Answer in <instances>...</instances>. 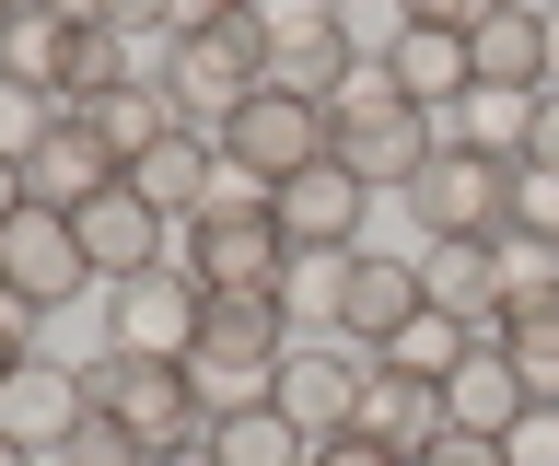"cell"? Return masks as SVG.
<instances>
[{"label":"cell","mask_w":559,"mask_h":466,"mask_svg":"<svg viewBox=\"0 0 559 466\" xmlns=\"http://www.w3.org/2000/svg\"><path fill=\"white\" fill-rule=\"evenodd\" d=\"M12 211H24V164H0V222H12Z\"/></svg>","instance_id":"bcb514c9"},{"label":"cell","mask_w":559,"mask_h":466,"mask_svg":"<svg viewBox=\"0 0 559 466\" xmlns=\"http://www.w3.org/2000/svg\"><path fill=\"white\" fill-rule=\"evenodd\" d=\"M280 315H292V338H338V256H292L280 268Z\"/></svg>","instance_id":"f1b7e54d"},{"label":"cell","mask_w":559,"mask_h":466,"mask_svg":"<svg viewBox=\"0 0 559 466\" xmlns=\"http://www.w3.org/2000/svg\"><path fill=\"white\" fill-rule=\"evenodd\" d=\"M199 350L210 361H280V350H292L280 291H210V303H199Z\"/></svg>","instance_id":"44dd1931"},{"label":"cell","mask_w":559,"mask_h":466,"mask_svg":"<svg viewBox=\"0 0 559 466\" xmlns=\"http://www.w3.org/2000/svg\"><path fill=\"white\" fill-rule=\"evenodd\" d=\"M419 303L454 315L466 338H501V256L489 246H419Z\"/></svg>","instance_id":"e0dca14e"},{"label":"cell","mask_w":559,"mask_h":466,"mask_svg":"<svg viewBox=\"0 0 559 466\" xmlns=\"http://www.w3.org/2000/svg\"><path fill=\"white\" fill-rule=\"evenodd\" d=\"M222 12H245V0H175V24H222Z\"/></svg>","instance_id":"ee69618b"},{"label":"cell","mask_w":559,"mask_h":466,"mask_svg":"<svg viewBox=\"0 0 559 466\" xmlns=\"http://www.w3.org/2000/svg\"><path fill=\"white\" fill-rule=\"evenodd\" d=\"M326 152H338L349 176L373 187V199H396V187H408L419 164L443 152V117H431V106H408V94H396V82L361 59V71L338 82V106H326Z\"/></svg>","instance_id":"6da1fadb"},{"label":"cell","mask_w":559,"mask_h":466,"mask_svg":"<svg viewBox=\"0 0 559 466\" xmlns=\"http://www.w3.org/2000/svg\"><path fill=\"white\" fill-rule=\"evenodd\" d=\"M304 466H408V455H396V443H373V431H326Z\"/></svg>","instance_id":"f35d334b"},{"label":"cell","mask_w":559,"mask_h":466,"mask_svg":"<svg viewBox=\"0 0 559 466\" xmlns=\"http://www.w3.org/2000/svg\"><path fill=\"white\" fill-rule=\"evenodd\" d=\"M0 466H47V455H35V443H12V431H0Z\"/></svg>","instance_id":"7dc6e473"},{"label":"cell","mask_w":559,"mask_h":466,"mask_svg":"<svg viewBox=\"0 0 559 466\" xmlns=\"http://www.w3.org/2000/svg\"><path fill=\"white\" fill-rule=\"evenodd\" d=\"M82 117H94V141L117 152V164H140L164 129H187V117H175V94H164V71H140V82H117V94H94Z\"/></svg>","instance_id":"cb8c5ba5"},{"label":"cell","mask_w":559,"mask_h":466,"mask_svg":"<svg viewBox=\"0 0 559 466\" xmlns=\"http://www.w3.org/2000/svg\"><path fill=\"white\" fill-rule=\"evenodd\" d=\"M396 199H408L419 246H501V234H513V164H489V152H466V141H443Z\"/></svg>","instance_id":"3957f363"},{"label":"cell","mask_w":559,"mask_h":466,"mask_svg":"<svg viewBox=\"0 0 559 466\" xmlns=\"http://www.w3.org/2000/svg\"><path fill=\"white\" fill-rule=\"evenodd\" d=\"M501 455H513V466H559V396H536V408L501 431Z\"/></svg>","instance_id":"e575fe53"},{"label":"cell","mask_w":559,"mask_h":466,"mask_svg":"<svg viewBox=\"0 0 559 466\" xmlns=\"http://www.w3.org/2000/svg\"><path fill=\"white\" fill-rule=\"evenodd\" d=\"M548 94H559V0H548Z\"/></svg>","instance_id":"c3c4849f"},{"label":"cell","mask_w":559,"mask_h":466,"mask_svg":"<svg viewBox=\"0 0 559 466\" xmlns=\"http://www.w3.org/2000/svg\"><path fill=\"white\" fill-rule=\"evenodd\" d=\"M117 176H129V164L94 141V117H59V129L24 152V199H35V211H82V199H105Z\"/></svg>","instance_id":"9a60e30c"},{"label":"cell","mask_w":559,"mask_h":466,"mask_svg":"<svg viewBox=\"0 0 559 466\" xmlns=\"http://www.w3.org/2000/svg\"><path fill=\"white\" fill-rule=\"evenodd\" d=\"M408 466H513V455H501L489 431H431V443H419Z\"/></svg>","instance_id":"74e56055"},{"label":"cell","mask_w":559,"mask_h":466,"mask_svg":"<svg viewBox=\"0 0 559 466\" xmlns=\"http://www.w3.org/2000/svg\"><path fill=\"white\" fill-rule=\"evenodd\" d=\"M152 466H222V455H210V431H199V443H175V455H152Z\"/></svg>","instance_id":"f6af8a7d"},{"label":"cell","mask_w":559,"mask_h":466,"mask_svg":"<svg viewBox=\"0 0 559 466\" xmlns=\"http://www.w3.org/2000/svg\"><path fill=\"white\" fill-rule=\"evenodd\" d=\"M0 291H24L35 315H59V303H82L94 291V256H82V234H70V211H12L0 222Z\"/></svg>","instance_id":"30bf717a"},{"label":"cell","mask_w":559,"mask_h":466,"mask_svg":"<svg viewBox=\"0 0 559 466\" xmlns=\"http://www.w3.org/2000/svg\"><path fill=\"white\" fill-rule=\"evenodd\" d=\"M513 234H548V246H559V176L513 164Z\"/></svg>","instance_id":"d590c367"},{"label":"cell","mask_w":559,"mask_h":466,"mask_svg":"<svg viewBox=\"0 0 559 466\" xmlns=\"http://www.w3.org/2000/svg\"><path fill=\"white\" fill-rule=\"evenodd\" d=\"M35 12H59V24H117V0H35Z\"/></svg>","instance_id":"7bdbcfd3"},{"label":"cell","mask_w":559,"mask_h":466,"mask_svg":"<svg viewBox=\"0 0 559 466\" xmlns=\"http://www.w3.org/2000/svg\"><path fill=\"white\" fill-rule=\"evenodd\" d=\"M59 59H70V24L24 0V12L0 24V71H12V82H35V94H59Z\"/></svg>","instance_id":"4316f807"},{"label":"cell","mask_w":559,"mask_h":466,"mask_svg":"<svg viewBox=\"0 0 559 466\" xmlns=\"http://www.w3.org/2000/svg\"><path fill=\"white\" fill-rule=\"evenodd\" d=\"M466 59H478V82H524V94H536V82H548V12H536V0H501L478 36H466Z\"/></svg>","instance_id":"603a6c76"},{"label":"cell","mask_w":559,"mask_h":466,"mask_svg":"<svg viewBox=\"0 0 559 466\" xmlns=\"http://www.w3.org/2000/svg\"><path fill=\"white\" fill-rule=\"evenodd\" d=\"M349 431L419 455V443L443 431V385H431V373H396V361H361V408H349Z\"/></svg>","instance_id":"ac0fdd59"},{"label":"cell","mask_w":559,"mask_h":466,"mask_svg":"<svg viewBox=\"0 0 559 466\" xmlns=\"http://www.w3.org/2000/svg\"><path fill=\"white\" fill-rule=\"evenodd\" d=\"M129 187H140L164 222H175V211L199 222V211H210V187H222V141H210V129H164V141L129 164Z\"/></svg>","instance_id":"d6986e66"},{"label":"cell","mask_w":559,"mask_h":466,"mask_svg":"<svg viewBox=\"0 0 559 466\" xmlns=\"http://www.w3.org/2000/svg\"><path fill=\"white\" fill-rule=\"evenodd\" d=\"M269 408H280L292 431H304V443L349 431V408H361V350H349V338H292V350H280Z\"/></svg>","instance_id":"8fae6325"},{"label":"cell","mask_w":559,"mask_h":466,"mask_svg":"<svg viewBox=\"0 0 559 466\" xmlns=\"http://www.w3.org/2000/svg\"><path fill=\"white\" fill-rule=\"evenodd\" d=\"M47 466H152V443H140L129 420H105V408H94V420L70 431V443H59V455H47Z\"/></svg>","instance_id":"836d02e7"},{"label":"cell","mask_w":559,"mask_h":466,"mask_svg":"<svg viewBox=\"0 0 559 466\" xmlns=\"http://www.w3.org/2000/svg\"><path fill=\"white\" fill-rule=\"evenodd\" d=\"M396 12H408V24H443V36H478L501 0H396Z\"/></svg>","instance_id":"ab89813d"},{"label":"cell","mask_w":559,"mask_h":466,"mask_svg":"<svg viewBox=\"0 0 559 466\" xmlns=\"http://www.w3.org/2000/svg\"><path fill=\"white\" fill-rule=\"evenodd\" d=\"M524 164L559 176V94H548V82H536V117H524Z\"/></svg>","instance_id":"60d3db41"},{"label":"cell","mask_w":559,"mask_h":466,"mask_svg":"<svg viewBox=\"0 0 559 466\" xmlns=\"http://www.w3.org/2000/svg\"><path fill=\"white\" fill-rule=\"evenodd\" d=\"M373 361H396V373H431V385H443L454 361H466V326H454V315H431V303H419V315L396 326V338H384Z\"/></svg>","instance_id":"4dcf8cb0"},{"label":"cell","mask_w":559,"mask_h":466,"mask_svg":"<svg viewBox=\"0 0 559 466\" xmlns=\"http://www.w3.org/2000/svg\"><path fill=\"white\" fill-rule=\"evenodd\" d=\"M12 12H24V0H0V24H12Z\"/></svg>","instance_id":"681fc988"},{"label":"cell","mask_w":559,"mask_h":466,"mask_svg":"<svg viewBox=\"0 0 559 466\" xmlns=\"http://www.w3.org/2000/svg\"><path fill=\"white\" fill-rule=\"evenodd\" d=\"M152 71H164V94H175L187 129H222V117L269 82V12L245 0V12H222V24H175Z\"/></svg>","instance_id":"7a4b0ae2"},{"label":"cell","mask_w":559,"mask_h":466,"mask_svg":"<svg viewBox=\"0 0 559 466\" xmlns=\"http://www.w3.org/2000/svg\"><path fill=\"white\" fill-rule=\"evenodd\" d=\"M82 385H94V408L105 420H129L152 455H175V443H199L210 431V408H199V385H187V361H140V350H94L82 361Z\"/></svg>","instance_id":"5b68a950"},{"label":"cell","mask_w":559,"mask_h":466,"mask_svg":"<svg viewBox=\"0 0 559 466\" xmlns=\"http://www.w3.org/2000/svg\"><path fill=\"white\" fill-rule=\"evenodd\" d=\"M373 71L396 82V94H408V106H431V117H443L454 94H466V82H478V59H466V36H443V24H396V47H384Z\"/></svg>","instance_id":"ffe728a7"},{"label":"cell","mask_w":559,"mask_h":466,"mask_svg":"<svg viewBox=\"0 0 559 466\" xmlns=\"http://www.w3.org/2000/svg\"><path fill=\"white\" fill-rule=\"evenodd\" d=\"M47 350V315H35L24 291H0V373H12V361H35Z\"/></svg>","instance_id":"8d00e7d4"},{"label":"cell","mask_w":559,"mask_h":466,"mask_svg":"<svg viewBox=\"0 0 559 466\" xmlns=\"http://www.w3.org/2000/svg\"><path fill=\"white\" fill-rule=\"evenodd\" d=\"M269 222H280V246H292V256H349V246H361V222H373V187L326 152V164H304V176L269 187Z\"/></svg>","instance_id":"ba28073f"},{"label":"cell","mask_w":559,"mask_h":466,"mask_svg":"<svg viewBox=\"0 0 559 466\" xmlns=\"http://www.w3.org/2000/svg\"><path fill=\"white\" fill-rule=\"evenodd\" d=\"M419 315V256H384V246H349L338 256V338L361 361L384 350V338H396V326Z\"/></svg>","instance_id":"4fadbf2b"},{"label":"cell","mask_w":559,"mask_h":466,"mask_svg":"<svg viewBox=\"0 0 559 466\" xmlns=\"http://www.w3.org/2000/svg\"><path fill=\"white\" fill-rule=\"evenodd\" d=\"M210 141H222V164H234V176L280 187V176H304V164H326V106H314V94H280V82H257V94H245V106L222 117Z\"/></svg>","instance_id":"8992f818"},{"label":"cell","mask_w":559,"mask_h":466,"mask_svg":"<svg viewBox=\"0 0 559 466\" xmlns=\"http://www.w3.org/2000/svg\"><path fill=\"white\" fill-rule=\"evenodd\" d=\"M187 268H199L210 291H280L292 246H280V222H269V187H257V176H234V164H222L210 211L187 222Z\"/></svg>","instance_id":"277c9868"},{"label":"cell","mask_w":559,"mask_h":466,"mask_svg":"<svg viewBox=\"0 0 559 466\" xmlns=\"http://www.w3.org/2000/svg\"><path fill=\"white\" fill-rule=\"evenodd\" d=\"M59 117H70L59 94H35V82H12V71H0V164H24V152L59 129Z\"/></svg>","instance_id":"d6a6232c"},{"label":"cell","mask_w":559,"mask_h":466,"mask_svg":"<svg viewBox=\"0 0 559 466\" xmlns=\"http://www.w3.org/2000/svg\"><path fill=\"white\" fill-rule=\"evenodd\" d=\"M524 117H536V94H524V82H466V94L443 106V141L489 152V164H524Z\"/></svg>","instance_id":"7402d4cb"},{"label":"cell","mask_w":559,"mask_h":466,"mask_svg":"<svg viewBox=\"0 0 559 466\" xmlns=\"http://www.w3.org/2000/svg\"><path fill=\"white\" fill-rule=\"evenodd\" d=\"M94 420V385H82V361H12V373H0V431H12V443H35V455H59L70 431Z\"/></svg>","instance_id":"5bb4252c"},{"label":"cell","mask_w":559,"mask_h":466,"mask_svg":"<svg viewBox=\"0 0 559 466\" xmlns=\"http://www.w3.org/2000/svg\"><path fill=\"white\" fill-rule=\"evenodd\" d=\"M536 12H548V0H536Z\"/></svg>","instance_id":"f907efd6"},{"label":"cell","mask_w":559,"mask_h":466,"mask_svg":"<svg viewBox=\"0 0 559 466\" xmlns=\"http://www.w3.org/2000/svg\"><path fill=\"white\" fill-rule=\"evenodd\" d=\"M501 350H513V373L536 396H559V291L548 303H513V315H501Z\"/></svg>","instance_id":"83f0119b"},{"label":"cell","mask_w":559,"mask_h":466,"mask_svg":"<svg viewBox=\"0 0 559 466\" xmlns=\"http://www.w3.org/2000/svg\"><path fill=\"white\" fill-rule=\"evenodd\" d=\"M117 36H175V0H117Z\"/></svg>","instance_id":"b9f144b4"},{"label":"cell","mask_w":559,"mask_h":466,"mask_svg":"<svg viewBox=\"0 0 559 466\" xmlns=\"http://www.w3.org/2000/svg\"><path fill=\"white\" fill-rule=\"evenodd\" d=\"M489 256H501V315H513V303H548V291H559V246H548V234H501Z\"/></svg>","instance_id":"1f68e13d"},{"label":"cell","mask_w":559,"mask_h":466,"mask_svg":"<svg viewBox=\"0 0 559 466\" xmlns=\"http://www.w3.org/2000/svg\"><path fill=\"white\" fill-rule=\"evenodd\" d=\"M187 385H199V408H210V420H234V408H269L280 361H210V350H187Z\"/></svg>","instance_id":"f546056e"},{"label":"cell","mask_w":559,"mask_h":466,"mask_svg":"<svg viewBox=\"0 0 559 466\" xmlns=\"http://www.w3.org/2000/svg\"><path fill=\"white\" fill-rule=\"evenodd\" d=\"M210 455L222 466H304L314 443L280 420V408H234V420H210Z\"/></svg>","instance_id":"484cf974"},{"label":"cell","mask_w":559,"mask_h":466,"mask_svg":"<svg viewBox=\"0 0 559 466\" xmlns=\"http://www.w3.org/2000/svg\"><path fill=\"white\" fill-rule=\"evenodd\" d=\"M117 82H140L129 36H117V24H70V59H59V106L82 117V106H94V94H117Z\"/></svg>","instance_id":"d4e9b609"},{"label":"cell","mask_w":559,"mask_h":466,"mask_svg":"<svg viewBox=\"0 0 559 466\" xmlns=\"http://www.w3.org/2000/svg\"><path fill=\"white\" fill-rule=\"evenodd\" d=\"M524 408H536V385L513 373V350H501V338H466V361L443 373V431H489V443H501Z\"/></svg>","instance_id":"2e32d148"},{"label":"cell","mask_w":559,"mask_h":466,"mask_svg":"<svg viewBox=\"0 0 559 466\" xmlns=\"http://www.w3.org/2000/svg\"><path fill=\"white\" fill-rule=\"evenodd\" d=\"M257 12H269V82H280V94L338 106V82L361 71V47H349L338 0H257Z\"/></svg>","instance_id":"9c48e42d"},{"label":"cell","mask_w":559,"mask_h":466,"mask_svg":"<svg viewBox=\"0 0 559 466\" xmlns=\"http://www.w3.org/2000/svg\"><path fill=\"white\" fill-rule=\"evenodd\" d=\"M199 303H210V280L187 268V256H164V268H140V280L105 291V350L187 361V350H199Z\"/></svg>","instance_id":"52a82bcc"},{"label":"cell","mask_w":559,"mask_h":466,"mask_svg":"<svg viewBox=\"0 0 559 466\" xmlns=\"http://www.w3.org/2000/svg\"><path fill=\"white\" fill-rule=\"evenodd\" d=\"M70 234H82V256H94V280L117 291V280H140V268H164L175 256V222L152 211V199H140L129 176L105 187V199H82V211H70Z\"/></svg>","instance_id":"7c38bea8"}]
</instances>
